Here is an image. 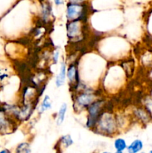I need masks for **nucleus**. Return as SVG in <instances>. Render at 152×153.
I'll use <instances>...</instances> for the list:
<instances>
[{"label": "nucleus", "instance_id": "obj_1", "mask_svg": "<svg viewBox=\"0 0 152 153\" xmlns=\"http://www.w3.org/2000/svg\"><path fill=\"white\" fill-rule=\"evenodd\" d=\"M115 121L110 114H104L98 119V125L101 131L106 133H112L115 129Z\"/></svg>", "mask_w": 152, "mask_h": 153}, {"label": "nucleus", "instance_id": "obj_3", "mask_svg": "<svg viewBox=\"0 0 152 153\" xmlns=\"http://www.w3.org/2000/svg\"><path fill=\"white\" fill-rule=\"evenodd\" d=\"M102 102H95L92 103L89 106L88 111H89V118L87 121V126L92 127L94 124L96 123L98 117L99 116L100 109H101Z\"/></svg>", "mask_w": 152, "mask_h": 153}, {"label": "nucleus", "instance_id": "obj_18", "mask_svg": "<svg viewBox=\"0 0 152 153\" xmlns=\"http://www.w3.org/2000/svg\"><path fill=\"white\" fill-rule=\"evenodd\" d=\"M54 1H55V3L57 4V5H60V4L63 3L64 0H54Z\"/></svg>", "mask_w": 152, "mask_h": 153}, {"label": "nucleus", "instance_id": "obj_19", "mask_svg": "<svg viewBox=\"0 0 152 153\" xmlns=\"http://www.w3.org/2000/svg\"><path fill=\"white\" fill-rule=\"evenodd\" d=\"M71 2H74V3H80V2H82V1H83L84 0H69Z\"/></svg>", "mask_w": 152, "mask_h": 153}, {"label": "nucleus", "instance_id": "obj_20", "mask_svg": "<svg viewBox=\"0 0 152 153\" xmlns=\"http://www.w3.org/2000/svg\"><path fill=\"white\" fill-rule=\"evenodd\" d=\"M9 151H7V150H3V151H1V152H8Z\"/></svg>", "mask_w": 152, "mask_h": 153}, {"label": "nucleus", "instance_id": "obj_16", "mask_svg": "<svg viewBox=\"0 0 152 153\" xmlns=\"http://www.w3.org/2000/svg\"><path fill=\"white\" fill-rule=\"evenodd\" d=\"M146 109H147V111L148 112L149 114L152 117V100H149L148 101L146 102Z\"/></svg>", "mask_w": 152, "mask_h": 153}, {"label": "nucleus", "instance_id": "obj_2", "mask_svg": "<svg viewBox=\"0 0 152 153\" xmlns=\"http://www.w3.org/2000/svg\"><path fill=\"white\" fill-rule=\"evenodd\" d=\"M83 6L79 3L71 2L67 5L66 16L70 20L77 19L82 18V14L83 13Z\"/></svg>", "mask_w": 152, "mask_h": 153}, {"label": "nucleus", "instance_id": "obj_5", "mask_svg": "<svg viewBox=\"0 0 152 153\" xmlns=\"http://www.w3.org/2000/svg\"><path fill=\"white\" fill-rule=\"evenodd\" d=\"M80 32V20L78 19H74L68 24L67 26V34L71 38L75 37Z\"/></svg>", "mask_w": 152, "mask_h": 153}, {"label": "nucleus", "instance_id": "obj_6", "mask_svg": "<svg viewBox=\"0 0 152 153\" xmlns=\"http://www.w3.org/2000/svg\"><path fill=\"white\" fill-rule=\"evenodd\" d=\"M66 75V64L64 63H62L61 69H60L59 74L57 76L56 80H55V84L58 88H60L65 83Z\"/></svg>", "mask_w": 152, "mask_h": 153}, {"label": "nucleus", "instance_id": "obj_22", "mask_svg": "<svg viewBox=\"0 0 152 153\" xmlns=\"http://www.w3.org/2000/svg\"><path fill=\"white\" fill-rule=\"evenodd\" d=\"M41 1H42V0H41Z\"/></svg>", "mask_w": 152, "mask_h": 153}, {"label": "nucleus", "instance_id": "obj_9", "mask_svg": "<svg viewBox=\"0 0 152 153\" xmlns=\"http://www.w3.org/2000/svg\"><path fill=\"white\" fill-rule=\"evenodd\" d=\"M135 114L139 119L141 120L142 122H148L149 119L151 117V115L148 112L145 110H143L142 108H138L135 111Z\"/></svg>", "mask_w": 152, "mask_h": 153}, {"label": "nucleus", "instance_id": "obj_21", "mask_svg": "<svg viewBox=\"0 0 152 153\" xmlns=\"http://www.w3.org/2000/svg\"><path fill=\"white\" fill-rule=\"evenodd\" d=\"M151 77H152V70H151Z\"/></svg>", "mask_w": 152, "mask_h": 153}, {"label": "nucleus", "instance_id": "obj_13", "mask_svg": "<svg viewBox=\"0 0 152 153\" xmlns=\"http://www.w3.org/2000/svg\"><path fill=\"white\" fill-rule=\"evenodd\" d=\"M16 152H25L28 153L31 152L30 149V146L28 143H22L18 146L17 149H16Z\"/></svg>", "mask_w": 152, "mask_h": 153}, {"label": "nucleus", "instance_id": "obj_8", "mask_svg": "<svg viewBox=\"0 0 152 153\" xmlns=\"http://www.w3.org/2000/svg\"><path fill=\"white\" fill-rule=\"evenodd\" d=\"M67 111V105L66 103H63L62 105L60 108V110L58 113V117H57V124L58 126L61 125L65 119L66 113Z\"/></svg>", "mask_w": 152, "mask_h": 153}, {"label": "nucleus", "instance_id": "obj_11", "mask_svg": "<svg viewBox=\"0 0 152 153\" xmlns=\"http://www.w3.org/2000/svg\"><path fill=\"white\" fill-rule=\"evenodd\" d=\"M66 76L70 82L72 83L74 82V81L76 79V76H77V69H76L75 66L72 65L71 67H69L66 73Z\"/></svg>", "mask_w": 152, "mask_h": 153}, {"label": "nucleus", "instance_id": "obj_12", "mask_svg": "<svg viewBox=\"0 0 152 153\" xmlns=\"http://www.w3.org/2000/svg\"><path fill=\"white\" fill-rule=\"evenodd\" d=\"M51 107H52V102H51L50 98H49V96H46L43 102H42L41 106H40V111H41V112H43L44 111L50 108Z\"/></svg>", "mask_w": 152, "mask_h": 153}, {"label": "nucleus", "instance_id": "obj_17", "mask_svg": "<svg viewBox=\"0 0 152 153\" xmlns=\"http://www.w3.org/2000/svg\"><path fill=\"white\" fill-rule=\"evenodd\" d=\"M58 57H59V52H57L55 54V55H54V61H55V62H57V61H58Z\"/></svg>", "mask_w": 152, "mask_h": 153}, {"label": "nucleus", "instance_id": "obj_7", "mask_svg": "<svg viewBox=\"0 0 152 153\" xmlns=\"http://www.w3.org/2000/svg\"><path fill=\"white\" fill-rule=\"evenodd\" d=\"M127 148H128L129 152L137 153L142 150V149L143 148V143L141 140H135Z\"/></svg>", "mask_w": 152, "mask_h": 153}, {"label": "nucleus", "instance_id": "obj_15", "mask_svg": "<svg viewBox=\"0 0 152 153\" xmlns=\"http://www.w3.org/2000/svg\"><path fill=\"white\" fill-rule=\"evenodd\" d=\"M7 121H6L5 117L2 112H0V129L4 128L7 126Z\"/></svg>", "mask_w": 152, "mask_h": 153}, {"label": "nucleus", "instance_id": "obj_10", "mask_svg": "<svg viewBox=\"0 0 152 153\" xmlns=\"http://www.w3.org/2000/svg\"><path fill=\"white\" fill-rule=\"evenodd\" d=\"M114 147L117 151V152H122L127 148L126 142L122 138L116 139L114 142Z\"/></svg>", "mask_w": 152, "mask_h": 153}, {"label": "nucleus", "instance_id": "obj_14", "mask_svg": "<svg viewBox=\"0 0 152 153\" xmlns=\"http://www.w3.org/2000/svg\"><path fill=\"white\" fill-rule=\"evenodd\" d=\"M61 142L65 147H68L73 143V140L70 135H65L61 137Z\"/></svg>", "mask_w": 152, "mask_h": 153}, {"label": "nucleus", "instance_id": "obj_4", "mask_svg": "<svg viewBox=\"0 0 152 153\" xmlns=\"http://www.w3.org/2000/svg\"><path fill=\"white\" fill-rule=\"evenodd\" d=\"M76 101L78 105L82 107H89L93 101V96L89 93H83L77 97Z\"/></svg>", "mask_w": 152, "mask_h": 153}]
</instances>
